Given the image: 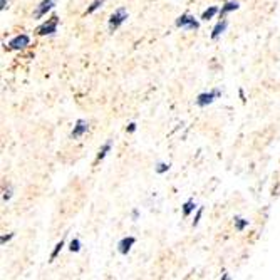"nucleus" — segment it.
Returning a JSON list of instances; mask_svg holds the SVG:
<instances>
[{"label": "nucleus", "mask_w": 280, "mask_h": 280, "mask_svg": "<svg viewBox=\"0 0 280 280\" xmlns=\"http://www.w3.org/2000/svg\"><path fill=\"white\" fill-rule=\"evenodd\" d=\"M174 25L180 27V29H188V30H198L200 29V22L195 19L193 15H190V13H183L176 19L174 22Z\"/></svg>", "instance_id": "f257e3e1"}, {"label": "nucleus", "mask_w": 280, "mask_h": 280, "mask_svg": "<svg viewBox=\"0 0 280 280\" xmlns=\"http://www.w3.org/2000/svg\"><path fill=\"white\" fill-rule=\"evenodd\" d=\"M126 19H128V12H126V8H118V10L114 12L111 17H109V30L114 32L119 25L125 24Z\"/></svg>", "instance_id": "f03ea898"}, {"label": "nucleus", "mask_w": 280, "mask_h": 280, "mask_svg": "<svg viewBox=\"0 0 280 280\" xmlns=\"http://www.w3.org/2000/svg\"><path fill=\"white\" fill-rule=\"evenodd\" d=\"M220 96H222V91L220 89H213V91H210V93H203L196 98V104H198L200 108H205V106H208V104H212L215 99L220 98Z\"/></svg>", "instance_id": "7ed1b4c3"}, {"label": "nucleus", "mask_w": 280, "mask_h": 280, "mask_svg": "<svg viewBox=\"0 0 280 280\" xmlns=\"http://www.w3.org/2000/svg\"><path fill=\"white\" fill-rule=\"evenodd\" d=\"M57 25H59V17L57 15H52L47 22H45L44 25H40L39 35H52V34H56V32H57Z\"/></svg>", "instance_id": "20e7f679"}, {"label": "nucleus", "mask_w": 280, "mask_h": 280, "mask_svg": "<svg viewBox=\"0 0 280 280\" xmlns=\"http://www.w3.org/2000/svg\"><path fill=\"white\" fill-rule=\"evenodd\" d=\"M29 44H30V37H29V35H27V34H20V35L13 37L10 42H8V47L13 49V50H20V49H25Z\"/></svg>", "instance_id": "39448f33"}, {"label": "nucleus", "mask_w": 280, "mask_h": 280, "mask_svg": "<svg viewBox=\"0 0 280 280\" xmlns=\"http://www.w3.org/2000/svg\"><path fill=\"white\" fill-rule=\"evenodd\" d=\"M54 7H56V0H42V2L39 3L37 10L34 13V17L35 19H40V17L47 15V12L52 10Z\"/></svg>", "instance_id": "423d86ee"}, {"label": "nucleus", "mask_w": 280, "mask_h": 280, "mask_svg": "<svg viewBox=\"0 0 280 280\" xmlns=\"http://www.w3.org/2000/svg\"><path fill=\"white\" fill-rule=\"evenodd\" d=\"M135 243H136V238L135 237H125L121 242L118 243L119 254H121V255H128V254H130V250H131V247L135 245Z\"/></svg>", "instance_id": "0eeeda50"}, {"label": "nucleus", "mask_w": 280, "mask_h": 280, "mask_svg": "<svg viewBox=\"0 0 280 280\" xmlns=\"http://www.w3.org/2000/svg\"><path fill=\"white\" fill-rule=\"evenodd\" d=\"M87 130H89V125H87V121H84V119H79V121L76 123L74 130H72L71 133V138L72 140H76V138H81L84 133H87Z\"/></svg>", "instance_id": "6e6552de"}, {"label": "nucleus", "mask_w": 280, "mask_h": 280, "mask_svg": "<svg viewBox=\"0 0 280 280\" xmlns=\"http://www.w3.org/2000/svg\"><path fill=\"white\" fill-rule=\"evenodd\" d=\"M227 25H228V22H227V20H220L218 24L213 27V30H212V39H213V40H217V39L220 37V35H222L223 32H225V29H227Z\"/></svg>", "instance_id": "1a4fd4ad"}, {"label": "nucleus", "mask_w": 280, "mask_h": 280, "mask_svg": "<svg viewBox=\"0 0 280 280\" xmlns=\"http://www.w3.org/2000/svg\"><path fill=\"white\" fill-rule=\"evenodd\" d=\"M238 7H240V5H238V2H227V3H225V5L222 7V10H220V15H227V13L228 12H233V10H238Z\"/></svg>", "instance_id": "9d476101"}, {"label": "nucleus", "mask_w": 280, "mask_h": 280, "mask_svg": "<svg viewBox=\"0 0 280 280\" xmlns=\"http://www.w3.org/2000/svg\"><path fill=\"white\" fill-rule=\"evenodd\" d=\"M220 10H218V7H210V8H206V10L203 12V15H201V20H210V19H213L215 15H217Z\"/></svg>", "instance_id": "9b49d317"}, {"label": "nucleus", "mask_w": 280, "mask_h": 280, "mask_svg": "<svg viewBox=\"0 0 280 280\" xmlns=\"http://www.w3.org/2000/svg\"><path fill=\"white\" fill-rule=\"evenodd\" d=\"M195 208H196L195 201L193 200H188L186 203L183 205V215H185V217H190V213L195 212Z\"/></svg>", "instance_id": "f8f14e48"}, {"label": "nucleus", "mask_w": 280, "mask_h": 280, "mask_svg": "<svg viewBox=\"0 0 280 280\" xmlns=\"http://www.w3.org/2000/svg\"><path fill=\"white\" fill-rule=\"evenodd\" d=\"M111 146H113V143H111V141H108V143L104 144L103 148L99 149V154H98V161H101V159H104V158H106V156H108V153H109V151H111Z\"/></svg>", "instance_id": "ddd939ff"}, {"label": "nucleus", "mask_w": 280, "mask_h": 280, "mask_svg": "<svg viewBox=\"0 0 280 280\" xmlns=\"http://www.w3.org/2000/svg\"><path fill=\"white\" fill-rule=\"evenodd\" d=\"M247 227H249V220L240 218V217H237V218H235V228H237L238 232H243Z\"/></svg>", "instance_id": "4468645a"}, {"label": "nucleus", "mask_w": 280, "mask_h": 280, "mask_svg": "<svg viewBox=\"0 0 280 280\" xmlns=\"http://www.w3.org/2000/svg\"><path fill=\"white\" fill-rule=\"evenodd\" d=\"M104 2H106V0H94V2L91 3L89 7H87V10H86V15H87V13H93V12H96V10H98V8L101 7V5H103Z\"/></svg>", "instance_id": "2eb2a0df"}, {"label": "nucleus", "mask_w": 280, "mask_h": 280, "mask_svg": "<svg viewBox=\"0 0 280 280\" xmlns=\"http://www.w3.org/2000/svg\"><path fill=\"white\" fill-rule=\"evenodd\" d=\"M69 250H71V252H79L81 250V240H79V238H74V240L71 242Z\"/></svg>", "instance_id": "dca6fc26"}, {"label": "nucleus", "mask_w": 280, "mask_h": 280, "mask_svg": "<svg viewBox=\"0 0 280 280\" xmlns=\"http://www.w3.org/2000/svg\"><path fill=\"white\" fill-rule=\"evenodd\" d=\"M62 247H64V242L61 240V242H59V243H57V245H56V249H54V252H52V255H50V262H52V260H56V257L59 255V252H61V250H62Z\"/></svg>", "instance_id": "f3484780"}, {"label": "nucleus", "mask_w": 280, "mask_h": 280, "mask_svg": "<svg viewBox=\"0 0 280 280\" xmlns=\"http://www.w3.org/2000/svg\"><path fill=\"white\" fill-rule=\"evenodd\" d=\"M168 169H169V163H159L158 166H156V173L163 174V173H166Z\"/></svg>", "instance_id": "a211bd4d"}, {"label": "nucleus", "mask_w": 280, "mask_h": 280, "mask_svg": "<svg viewBox=\"0 0 280 280\" xmlns=\"http://www.w3.org/2000/svg\"><path fill=\"white\" fill-rule=\"evenodd\" d=\"M203 212H205V208H203V206H200L198 213H196V217H195V220H193V227H196V225L200 223V220H201V215H203Z\"/></svg>", "instance_id": "6ab92c4d"}, {"label": "nucleus", "mask_w": 280, "mask_h": 280, "mask_svg": "<svg viewBox=\"0 0 280 280\" xmlns=\"http://www.w3.org/2000/svg\"><path fill=\"white\" fill-rule=\"evenodd\" d=\"M12 238H13V233H8V235H3L2 240H0V242H2V245H3V243L8 242V240H12Z\"/></svg>", "instance_id": "aec40b11"}, {"label": "nucleus", "mask_w": 280, "mask_h": 280, "mask_svg": "<svg viewBox=\"0 0 280 280\" xmlns=\"http://www.w3.org/2000/svg\"><path fill=\"white\" fill-rule=\"evenodd\" d=\"M10 196H12V190L8 188V190L3 191V200H10Z\"/></svg>", "instance_id": "412c9836"}, {"label": "nucleus", "mask_w": 280, "mask_h": 280, "mask_svg": "<svg viewBox=\"0 0 280 280\" xmlns=\"http://www.w3.org/2000/svg\"><path fill=\"white\" fill-rule=\"evenodd\" d=\"M136 131V123H131L130 126H128V133H135Z\"/></svg>", "instance_id": "4be33fe9"}, {"label": "nucleus", "mask_w": 280, "mask_h": 280, "mask_svg": "<svg viewBox=\"0 0 280 280\" xmlns=\"http://www.w3.org/2000/svg\"><path fill=\"white\" fill-rule=\"evenodd\" d=\"M131 217H133V220H138V218H140V212H138V210H133Z\"/></svg>", "instance_id": "5701e85b"}, {"label": "nucleus", "mask_w": 280, "mask_h": 280, "mask_svg": "<svg viewBox=\"0 0 280 280\" xmlns=\"http://www.w3.org/2000/svg\"><path fill=\"white\" fill-rule=\"evenodd\" d=\"M240 98H242V101H243V103H245V93H243V89H240Z\"/></svg>", "instance_id": "b1692460"}, {"label": "nucleus", "mask_w": 280, "mask_h": 280, "mask_svg": "<svg viewBox=\"0 0 280 280\" xmlns=\"http://www.w3.org/2000/svg\"><path fill=\"white\" fill-rule=\"evenodd\" d=\"M5 0H2V5H0V8H2V10H5Z\"/></svg>", "instance_id": "393cba45"}]
</instances>
